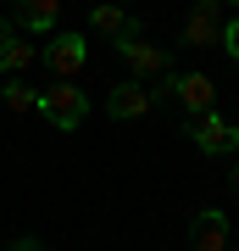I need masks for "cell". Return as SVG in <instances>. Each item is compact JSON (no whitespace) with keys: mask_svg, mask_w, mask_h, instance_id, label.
<instances>
[{"mask_svg":"<svg viewBox=\"0 0 239 251\" xmlns=\"http://www.w3.org/2000/svg\"><path fill=\"white\" fill-rule=\"evenodd\" d=\"M111 45H117V56L133 67V78H161V73H167V50L145 39L139 17H128L123 28H117V34H111Z\"/></svg>","mask_w":239,"mask_h":251,"instance_id":"obj_2","label":"cell"},{"mask_svg":"<svg viewBox=\"0 0 239 251\" xmlns=\"http://www.w3.org/2000/svg\"><path fill=\"white\" fill-rule=\"evenodd\" d=\"M228 190H239V162H234V173H228Z\"/></svg>","mask_w":239,"mask_h":251,"instance_id":"obj_15","label":"cell"},{"mask_svg":"<svg viewBox=\"0 0 239 251\" xmlns=\"http://www.w3.org/2000/svg\"><path fill=\"white\" fill-rule=\"evenodd\" d=\"M123 23H128V11L117 6V0H100V6H89V28H95V34H106V39H111Z\"/></svg>","mask_w":239,"mask_h":251,"instance_id":"obj_11","label":"cell"},{"mask_svg":"<svg viewBox=\"0 0 239 251\" xmlns=\"http://www.w3.org/2000/svg\"><path fill=\"white\" fill-rule=\"evenodd\" d=\"M34 84H22V78H6L0 84V100H6V112H34Z\"/></svg>","mask_w":239,"mask_h":251,"instance_id":"obj_12","label":"cell"},{"mask_svg":"<svg viewBox=\"0 0 239 251\" xmlns=\"http://www.w3.org/2000/svg\"><path fill=\"white\" fill-rule=\"evenodd\" d=\"M156 100H151V90H145L139 78L133 84H111V95H106V112L117 117V123H133V117H145Z\"/></svg>","mask_w":239,"mask_h":251,"instance_id":"obj_8","label":"cell"},{"mask_svg":"<svg viewBox=\"0 0 239 251\" xmlns=\"http://www.w3.org/2000/svg\"><path fill=\"white\" fill-rule=\"evenodd\" d=\"M167 78H173V100H178V112L200 117V112L217 106V84L206 78V73H167Z\"/></svg>","mask_w":239,"mask_h":251,"instance_id":"obj_4","label":"cell"},{"mask_svg":"<svg viewBox=\"0 0 239 251\" xmlns=\"http://www.w3.org/2000/svg\"><path fill=\"white\" fill-rule=\"evenodd\" d=\"M228 246V218H222V206H200L195 218H189V251H222Z\"/></svg>","mask_w":239,"mask_h":251,"instance_id":"obj_7","label":"cell"},{"mask_svg":"<svg viewBox=\"0 0 239 251\" xmlns=\"http://www.w3.org/2000/svg\"><path fill=\"white\" fill-rule=\"evenodd\" d=\"M184 45H195V50L222 45V6L217 0H195V11H189V23H184Z\"/></svg>","mask_w":239,"mask_h":251,"instance_id":"obj_6","label":"cell"},{"mask_svg":"<svg viewBox=\"0 0 239 251\" xmlns=\"http://www.w3.org/2000/svg\"><path fill=\"white\" fill-rule=\"evenodd\" d=\"M117 6H133V0H117Z\"/></svg>","mask_w":239,"mask_h":251,"instance_id":"obj_16","label":"cell"},{"mask_svg":"<svg viewBox=\"0 0 239 251\" xmlns=\"http://www.w3.org/2000/svg\"><path fill=\"white\" fill-rule=\"evenodd\" d=\"M189 140H195V145H200L206 156H234V151H239V128H234V123H228V117H222L217 106L195 117V128H189Z\"/></svg>","mask_w":239,"mask_h":251,"instance_id":"obj_3","label":"cell"},{"mask_svg":"<svg viewBox=\"0 0 239 251\" xmlns=\"http://www.w3.org/2000/svg\"><path fill=\"white\" fill-rule=\"evenodd\" d=\"M34 56H39V45H34V39H22V34L0 39V78H22V73L34 67Z\"/></svg>","mask_w":239,"mask_h":251,"instance_id":"obj_9","label":"cell"},{"mask_svg":"<svg viewBox=\"0 0 239 251\" xmlns=\"http://www.w3.org/2000/svg\"><path fill=\"white\" fill-rule=\"evenodd\" d=\"M222 50H228L234 62H239V11H234L228 23H222Z\"/></svg>","mask_w":239,"mask_h":251,"instance_id":"obj_13","label":"cell"},{"mask_svg":"<svg viewBox=\"0 0 239 251\" xmlns=\"http://www.w3.org/2000/svg\"><path fill=\"white\" fill-rule=\"evenodd\" d=\"M34 112H39L50 128L72 134V128H84V117H89V95H84L72 78H62V84H44V90L34 95Z\"/></svg>","mask_w":239,"mask_h":251,"instance_id":"obj_1","label":"cell"},{"mask_svg":"<svg viewBox=\"0 0 239 251\" xmlns=\"http://www.w3.org/2000/svg\"><path fill=\"white\" fill-rule=\"evenodd\" d=\"M228 6H239V0H228Z\"/></svg>","mask_w":239,"mask_h":251,"instance_id":"obj_17","label":"cell"},{"mask_svg":"<svg viewBox=\"0 0 239 251\" xmlns=\"http://www.w3.org/2000/svg\"><path fill=\"white\" fill-rule=\"evenodd\" d=\"M11 34H17V23H6V17H0V39H11Z\"/></svg>","mask_w":239,"mask_h":251,"instance_id":"obj_14","label":"cell"},{"mask_svg":"<svg viewBox=\"0 0 239 251\" xmlns=\"http://www.w3.org/2000/svg\"><path fill=\"white\" fill-rule=\"evenodd\" d=\"M84 62H89V39L84 34H50L44 39V67H50L56 78H72Z\"/></svg>","mask_w":239,"mask_h":251,"instance_id":"obj_5","label":"cell"},{"mask_svg":"<svg viewBox=\"0 0 239 251\" xmlns=\"http://www.w3.org/2000/svg\"><path fill=\"white\" fill-rule=\"evenodd\" d=\"M222 251H234V246H222Z\"/></svg>","mask_w":239,"mask_h":251,"instance_id":"obj_18","label":"cell"},{"mask_svg":"<svg viewBox=\"0 0 239 251\" xmlns=\"http://www.w3.org/2000/svg\"><path fill=\"white\" fill-rule=\"evenodd\" d=\"M17 11H22V34H56V11H62V0H17Z\"/></svg>","mask_w":239,"mask_h":251,"instance_id":"obj_10","label":"cell"}]
</instances>
